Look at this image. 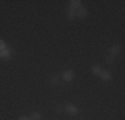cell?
<instances>
[{"label": "cell", "mask_w": 125, "mask_h": 120, "mask_svg": "<svg viewBox=\"0 0 125 120\" xmlns=\"http://www.w3.org/2000/svg\"><path fill=\"white\" fill-rule=\"evenodd\" d=\"M19 120H29V118H25V116H21V118H19Z\"/></svg>", "instance_id": "obj_14"}, {"label": "cell", "mask_w": 125, "mask_h": 120, "mask_svg": "<svg viewBox=\"0 0 125 120\" xmlns=\"http://www.w3.org/2000/svg\"><path fill=\"white\" fill-rule=\"evenodd\" d=\"M76 16H79V17H81V19H84V17L88 16V11L85 10L84 7H80V8H77V10H76Z\"/></svg>", "instance_id": "obj_5"}, {"label": "cell", "mask_w": 125, "mask_h": 120, "mask_svg": "<svg viewBox=\"0 0 125 120\" xmlns=\"http://www.w3.org/2000/svg\"><path fill=\"white\" fill-rule=\"evenodd\" d=\"M56 111H57V113H61L62 108H61V107H57V109H56Z\"/></svg>", "instance_id": "obj_15"}, {"label": "cell", "mask_w": 125, "mask_h": 120, "mask_svg": "<svg viewBox=\"0 0 125 120\" xmlns=\"http://www.w3.org/2000/svg\"><path fill=\"white\" fill-rule=\"evenodd\" d=\"M106 63H109V64H112V63H113V56L112 55L106 56Z\"/></svg>", "instance_id": "obj_12"}, {"label": "cell", "mask_w": 125, "mask_h": 120, "mask_svg": "<svg viewBox=\"0 0 125 120\" xmlns=\"http://www.w3.org/2000/svg\"><path fill=\"white\" fill-rule=\"evenodd\" d=\"M99 76L104 80V82H108V80L112 79V75H111V72H109V71H103V70H101Z\"/></svg>", "instance_id": "obj_6"}, {"label": "cell", "mask_w": 125, "mask_h": 120, "mask_svg": "<svg viewBox=\"0 0 125 120\" xmlns=\"http://www.w3.org/2000/svg\"><path fill=\"white\" fill-rule=\"evenodd\" d=\"M67 17L69 20H73L76 17V10H72V8H69L68 10V12H67Z\"/></svg>", "instance_id": "obj_8"}, {"label": "cell", "mask_w": 125, "mask_h": 120, "mask_svg": "<svg viewBox=\"0 0 125 120\" xmlns=\"http://www.w3.org/2000/svg\"><path fill=\"white\" fill-rule=\"evenodd\" d=\"M52 83L53 84H59V76H53L52 77Z\"/></svg>", "instance_id": "obj_13"}, {"label": "cell", "mask_w": 125, "mask_h": 120, "mask_svg": "<svg viewBox=\"0 0 125 120\" xmlns=\"http://www.w3.org/2000/svg\"><path fill=\"white\" fill-rule=\"evenodd\" d=\"M100 72H101V68H100V65H93V67H92V73L93 75H96V76H99L100 75Z\"/></svg>", "instance_id": "obj_10"}, {"label": "cell", "mask_w": 125, "mask_h": 120, "mask_svg": "<svg viewBox=\"0 0 125 120\" xmlns=\"http://www.w3.org/2000/svg\"><path fill=\"white\" fill-rule=\"evenodd\" d=\"M64 111L68 113V115H72V116H75L79 113V109H77V107L76 106H73V104H67L64 108Z\"/></svg>", "instance_id": "obj_2"}, {"label": "cell", "mask_w": 125, "mask_h": 120, "mask_svg": "<svg viewBox=\"0 0 125 120\" xmlns=\"http://www.w3.org/2000/svg\"><path fill=\"white\" fill-rule=\"evenodd\" d=\"M11 55H12V51L8 49V48H5V49L0 51V59H3V60L11 59Z\"/></svg>", "instance_id": "obj_3"}, {"label": "cell", "mask_w": 125, "mask_h": 120, "mask_svg": "<svg viewBox=\"0 0 125 120\" xmlns=\"http://www.w3.org/2000/svg\"><path fill=\"white\" fill-rule=\"evenodd\" d=\"M73 77H75V72H73L72 70H67L62 72L61 75V79L64 80V82H72Z\"/></svg>", "instance_id": "obj_1"}, {"label": "cell", "mask_w": 125, "mask_h": 120, "mask_svg": "<svg viewBox=\"0 0 125 120\" xmlns=\"http://www.w3.org/2000/svg\"><path fill=\"white\" fill-rule=\"evenodd\" d=\"M5 48H7V44H5V41L3 40V39H0V51L5 49Z\"/></svg>", "instance_id": "obj_11"}, {"label": "cell", "mask_w": 125, "mask_h": 120, "mask_svg": "<svg viewBox=\"0 0 125 120\" xmlns=\"http://www.w3.org/2000/svg\"><path fill=\"white\" fill-rule=\"evenodd\" d=\"M80 7H81V1L80 0H71L69 1V8H72V10H77Z\"/></svg>", "instance_id": "obj_7"}, {"label": "cell", "mask_w": 125, "mask_h": 120, "mask_svg": "<svg viewBox=\"0 0 125 120\" xmlns=\"http://www.w3.org/2000/svg\"><path fill=\"white\" fill-rule=\"evenodd\" d=\"M29 120H41L40 112H32L31 116H29Z\"/></svg>", "instance_id": "obj_9"}, {"label": "cell", "mask_w": 125, "mask_h": 120, "mask_svg": "<svg viewBox=\"0 0 125 120\" xmlns=\"http://www.w3.org/2000/svg\"><path fill=\"white\" fill-rule=\"evenodd\" d=\"M109 55H112V56H117L118 53L121 52V47L118 46V44H113V46L111 47V49H109Z\"/></svg>", "instance_id": "obj_4"}]
</instances>
